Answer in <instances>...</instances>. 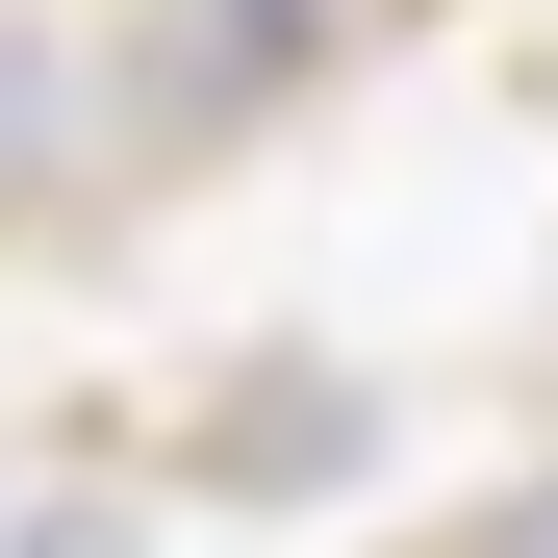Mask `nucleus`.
<instances>
[{"mask_svg": "<svg viewBox=\"0 0 558 558\" xmlns=\"http://www.w3.org/2000/svg\"><path fill=\"white\" fill-rule=\"evenodd\" d=\"M0 558H153L128 508H26V533H0Z\"/></svg>", "mask_w": 558, "mask_h": 558, "instance_id": "obj_3", "label": "nucleus"}, {"mask_svg": "<svg viewBox=\"0 0 558 558\" xmlns=\"http://www.w3.org/2000/svg\"><path fill=\"white\" fill-rule=\"evenodd\" d=\"M51 204H76V51L0 26V229H51Z\"/></svg>", "mask_w": 558, "mask_h": 558, "instance_id": "obj_2", "label": "nucleus"}, {"mask_svg": "<svg viewBox=\"0 0 558 558\" xmlns=\"http://www.w3.org/2000/svg\"><path fill=\"white\" fill-rule=\"evenodd\" d=\"M153 26H178V102H279L330 51V0H153Z\"/></svg>", "mask_w": 558, "mask_h": 558, "instance_id": "obj_1", "label": "nucleus"}, {"mask_svg": "<svg viewBox=\"0 0 558 558\" xmlns=\"http://www.w3.org/2000/svg\"><path fill=\"white\" fill-rule=\"evenodd\" d=\"M457 558H533V508H483V533H457Z\"/></svg>", "mask_w": 558, "mask_h": 558, "instance_id": "obj_4", "label": "nucleus"}]
</instances>
